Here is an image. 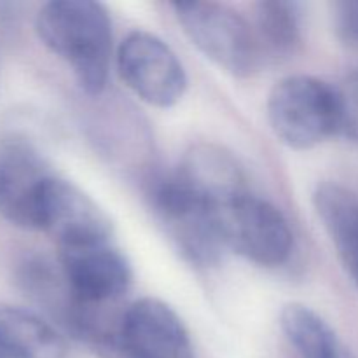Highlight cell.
Wrapping results in <instances>:
<instances>
[{
	"label": "cell",
	"instance_id": "4",
	"mask_svg": "<svg viewBox=\"0 0 358 358\" xmlns=\"http://www.w3.org/2000/svg\"><path fill=\"white\" fill-rule=\"evenodd\" d=\"M178 24L205 58L234 77H250L261 66L262 49L252 21L215 2L171 3Z\"/></svg>",
	"mask_w": 358,
	"mask_h": 358
},
{
	"label": "cell",
	"instance_id": "8",
	"mask_svg": "<svg viewBox=\"0 0 358 358\" xmlns=\"http://www.w3.org/2000/svg\"><path fill=\"white\" fill-rule=\"evenodd\" d=\"M58 264L72 297V310H103L121 301L131 287V266L110 241L58 248Z\"/></svg>",
	"mask_w": 358,
	"mask_h": 358
},
{
	"label": "cell",
	"instance_id": "13",
	"mask_svg": "<svg viewBox=\"0 0 358 358\" xmlns=\"http://www.w3.org/2000/svg\"><path fill=\"white\" fill-rule=\"evenodd\" d=\"M62 332L27 308L0 304V358H65Z\"/></svg>",
	"mask_w": 358,
	"mask_h": 358
},
{
	"label": "cell",
	"instance_id": "12",
	"mask_svg": "<svg viewBox=\"0 0 358 358\" xmlns=\"http://www.w3.org/2000/svg\"><path fill=\"white\" fill-rule=\"evenodd\" d=\"M313 206L343 268L358 289V196L336 182L318 184Z\"/></svg>",
	"mask_w": 358,
	"mask_h": 358
},
{
	"label": "cell",
	"instance_id": "2",
	"mask_svg": "<svg viewBox=\"0 0 358 358\" xmlns=\"http://www.w3.org/2000/svg\"><path fill=\"white\" fill-rule=\"evenodd\" d=\"M266 110L273 133L294 150H310L339 135L338 87L318 77H283L269 91Z\"/></svg>",
	"mask_w": 358,
	"mask_h": 358
},
{
	"label": "cell",
	"instance_id": "11",
	"mask_svg": "<svg viewBox=\"0 0 358 358\" xmlns=\"http://www.w3.org/2000/svg\"><path fill=\"white\" fill-rule=\"evenodd\" d=\"M175 175L219 212L234 199L250 192L245 171L236 157L217 143L192 145L182 157Z\"/></svg>",
	"mask_w": 358,
	"mask_h": 358
},
{
	"label": "cell",
	"instance_id": "1",
	"mask_svg": "<svg viewBox=\"0 0 358 358\" xmlns=\"http://www.w3.org/2000/svg\"><path fill=\"white\" fill-rule=\"evenodd\" d=\"M42 44L66 63L80 90L103 93L112 59V21L105 6L91 0H56L37 13Z\"/></svg>",
	"mask_w": 358,
	"mask_h": 358
},
{
	"label": "cell",
	"instance_id": "15",
	"mask_svg": "<svg viewBox=\"0 0 358 358\" xmlns=\"http://www.w3.org/2000/svg\"><path fill=\"white\" fill-rule=\"evenodd\" d=\"M255 35L262 55L289 56L303 38V10L301 3L287 0H266L255 6Z\"/></svg>",
	"mask_w": 358,
	"mask_h": 358
},
{
	"label": "cell",
	"instance_id": "10",
	"mask_svg": "<svg viewBox=\"0 0 358 358\" xmlns=\"http://www.w3.org/2000/svg\"><path fill=\"white\" fill-rule=\"evenodd\" d=\"M41 231L51 234L58 248L83 247L110 241L112 222L83 189L55 177L45 196Z\"/></svg>",
	"mask_w": 358,
	"mask_h": 358
},
{
	"label": "cell",
	"instance_id": "17",
	"mask_svg": "<svg viewBox=\"0 0 358 358\" xmlns=\"http://www.w3.org/2000/svg\"><path fill=\"white\" fill-rule=\"evenodd\" d=\"M334 30L346 48L358 51V0H341L332 6Z\"/></svg>",
	"mask_w": 358,
	"mask_h": 358
},
{
	"label": "cell",
	"instance_id": "3",
	"mask_svg": "<svg viewBox=\"0 0 358 358\" xmlns=\"http://www.w3.org/2000/svg\"><path fill=\"white\" fill-rule=\"evenodd\" d=\"M152 210L182 257L198 268L217 266L226 254L220 212L177 175L161 178L150 191Z\"/></svg>",
	"mask_w": 358,
	"mask_h": 358
},
{
	"label": "cell",
	"instance_id": "14",
	"mask_svg": "<svg viewBox=\"0 0 358 358\" xmlns=\"http://www.w3.org/2000/svg\"><path fill=\"white\" fill-rule=\"evenodd\" d=\"M280 327L301 358H357L329 322L306 304L283 306Z\"/></svg>",
	"mask_w": 358,
	"mask_h": 358
},
{
	"label": "cell",
	"instance_id": "6",
	"mask_svg": "<svg viewBox=\"0 0 358 358\" xmlns=\"http://www.w3.org/2000/svg\"><path fill=\"white\" fill-rule=\"evenodd\" d=\"M117 70L122 83L152 107H173L187 91L182 62L163 38L150 31L126 35L117 49Z\"/></svg>",
	"mask_w": 358,
	"mask_h": 358
},
{
	"label": "cell",
	"instance_id": "7",
	"mask_svg": "<svg viewBox=\"0 0 358 358\" xmlns=\"http://www.w3.org/2000/svg\"><path fill=\"white\" fill-rule=\"evenodd\" d=\"M56 175L21 136L0 143V215L13 226L41 231L49 185Z\"/></svg>",
	"mask_w": 358,
	"mask_h": 358
},
{
	"label": "cell",
	"instance_id": "9",
	"mask_svg": "<svg viewBox=\"0 0 358 358\" xmlns=\"http://www.w3.org/2000/svg\"><path fill=\"white\" fill-rule=\"evenodd\" d=\"M119 358H194V346L173 308L142 297L122 311Z\"/></svg>",
	"mask_w": 358,
	"mask_h": 358
},
{
	"label": "cell",
	"instance_id": "5",
	"mask_svg": "<svg viewBox=\"0 0 358 358\" xmlns=\"http://www.w3.org/2000/svg\"><path fill=\"white\" fill-rule=\"evenodd\" d=\"M220 224L227 250L261 268H280L292 255L294 236L289 220L282 210L261 196L248 192L224 206Z\"/></svg>",
	"mask_w": 358,
	"mask_h": 358
},
{
	"label": "cell",
	"instance_id": "16",
	"mask_svg": "<svg viewBox=\"0 0 358 358\" xmlns=\"http://www.w3.org/2000/svg\"><path fill=\"white\" fill-rule=\"evenodd\" d=\"M338 87L339 136L358 145V69L350 72Z\"/></svg>",
	"mask_w": 358,
	"mask_h": 358
}]
</instances>
